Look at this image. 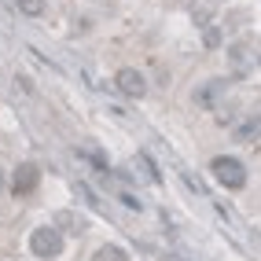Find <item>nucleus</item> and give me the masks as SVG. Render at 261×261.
<instances>
[{
  "label": "nucleus",
  "instance_id": "f257e3e1",
  "mask_svg": "<svg viewBox=\"0 0 261 261\" xmlns=\"http://www.w3.org/2000/svg\"><path fill=\"white\" fill-rule=\"evenodd\" d=\"M214 177L224 184V188H243V184H247V166H243L239 159H232V154H217V159H214Z\"/></svg>",
  "mask_w": 261,
  "mask_h": 261
},
{
  "label": "nucleus",
  "instance_id": "f03ea898",
  "mask_svg": "<svg viewBox=\"0 0 261 261\" xmlns=\"http://www.w3.org/2000/svg\"><path fill=\"white\" fill-rule=\"evenodd\" d=\"M30 250H33V257H41V261L59 257L63 254V232H56V228H33Z\"/></svg>",
  "mask_w": 261,
  "mask_h": 261
},
{
  "label": "nucleus",
  "instance_id": "7ed1b4c3",
  "mask_svg": "<svg viewBox=\"0 0 261 261\" xmlns=\"http://www.w3.org/2000/svg\"><path fill=\"white\" fill-rule=\"evenodd\" d=\"M114 85H118V92H125V96H133V99H140V96L147 92L144 74H140V70H133V66H121V70L114 74Z\"/></svg>",
  "mask_w": 261,
  "mask_h": 261
},
{
  "label": "nucleus",
  "instance_id": "20e7f679",
  "mask_svg": "<svg viewBox=\"0 0 261 261\" xmlns=\"http://www.w3.org/2000/svg\"><path fill=\"white\" fill-rule=\"evenodd\" d=\"M37 177H41V169L33 162H22L19 169H15V177H11V191L15 195H30V191L37 188Z\"/></svg>",
  "mask_w": 261,
  "mask_h": 261
},
{
  "label": "nucleus",
  "instance_id": "39448f33",
  "mask_svg": "<svg viewBox=\"0 0 261 261\" xmlns=\"http://www.w3.org/2000/svg\"><path fill=\"white\" fill-rule=\"evenodd\" d=\"M92 261H129V250H121L118 243H103V247L92 254Z\"/></svg>",
  "mask_w": 261,
  "mask_h": 261
},
{
  "label": "nucleus",
  "instance_id": "423d86ee",
  "mask_svg": "<svg viewBox=\"0 0 261 261\" xmlns=\"http://www.w3.org/2000/svg\"><path fill=\"white\" fill-rule=\"evenodd\" d=\"M133 169L140 173V180H159V166H154L147 154H136V159H133Z\"/></svg>",
  "mask_w": 261,
  "mask_h": 261
},
{
  "label": "nucleus",
  "instance_id": "0eeeda50",
  "mask_svg": "<svg viewBox=\"0 0 261 261\" xmlns=\"http://www.w3.org/2000/svg\"><path fill=\"white\" fill-rule=\"evenodd\" d=\"M221 89H224L221 81H206V85H199V92H195V99H199L202 107H206V103H214V99L221 96Z\"/></svg>",
  "mask_w": 261,
  "mask_h": 261
},
{
  "label": "nucleus",
  "instance_id": "6e6552de",
  "mask_svg": "<svg viewBox=\"0 0 261 261\" xmlns=\"http://www.w3.org/2000/svg\"><path fill=\"white\" fill-rule=\"evenodd\" d=\"M56 221H59V228H63V236H66V232H81V228H85V221H81L77 214H59Z\"/></svg>",
  "mask_w": 261,
  "mask_h": 261
},
{
  "label": "nucleus",
  "instance_id": "1a4fd4ad",
  "mask_svg": "<svg viewBox=\"0 0 261 261\" xmlns=\"http://www.w3.org/2000/svg\"><path fill=\"white\" fill-rule=\"evenodd\" d=\"M15 8L30 19H37V15H44V0H15Z\"/></svg>",
  "mask_w": 261,
  "mask_h": 261
},
{
  "label": "nucleus",
  "instance_id": "9d476101",
  "mask_svg": "<svg viewBox=\"0 0 261 261\" xmlns=\"http://www.w3.org/2000/svg\"><path fill=\"white\" fill-rule=\"evenodd\" d=\"M232 63H236V70H247L250 66V48L247 44H232Z\"/></svg>",
  "mask_w": 261,
  "mask_h": 261
},
{
  "label": "nucleus",
  "instance_id": "9b49d317",
  "mask_svg": "<svg viewBox=\"0 0 261 261\" xmlns=\"http://www.w3.org/2000/svg\"><path fill=\"white\" fill-rule=\"evenodd\" d=\"M236 136H239V140H254V136H257V121L247 118V121H243V125L236 129Z\"/></svg>",
  "mask_w": 261,
  "mask_h": 261
},
{
  "label": "nucleus",
  "instance_id": "f8f14e48",
  "mask_svg": "<svg viewBox=\"0 0 261 261\" xmlns=\"http://www.w3.org/2000/svg\"><path fill=\"white\" fill-rule=\"evenodd\" d=\"M202 44H206V48H221V33H217L214 26H210V30H202Z\"/></svg>",
  "mask_w": 261,
  "mask_h": 261
},
{
  "label": "nucleus",
  "instance_id": "ddd939ff",
  "mask_svg": "<svg viewBox=\"0 0 261 261\" xmlns=\"http://www.w3.org/2000/svg\"><path fill=\"white\" fill-rule=\"evenodd\" d=\"M0 184H4V173H0Z\"/></svg>",
  "mask_w": 261,
  "mask_h": 261
}]
</instances>
